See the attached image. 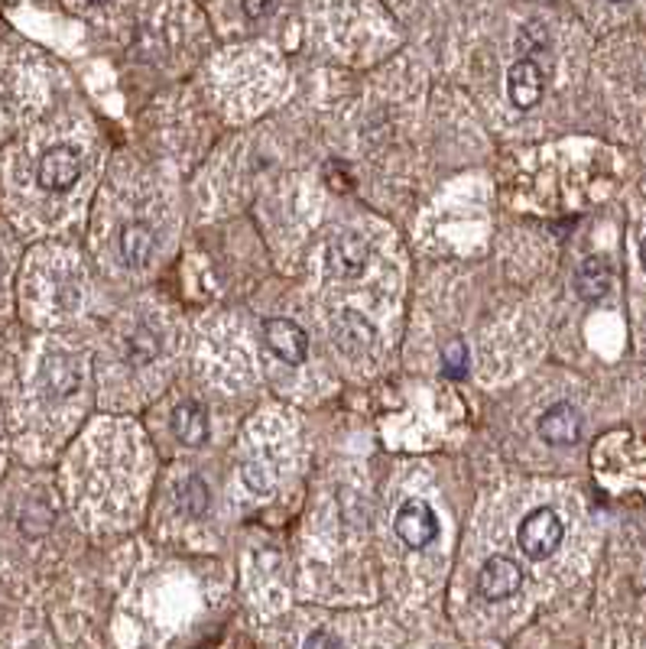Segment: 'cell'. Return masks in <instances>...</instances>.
Instances as JSON below:
<instances>
[{"instance_id":"12","label":"cell","mask_w":646,"mask_h":649,"mask_svg":"<svg viewBox=\"0 0 646 649\" xmlns=\"http://www.w3.org/2000/svg\"><path fill=\"white\" fill-rule=\"evenodd\" d=\"M183 507H186L189 517H202L208 510V488H205V481H198V478L186 481V488H183Z\"/></svg>"},{"instance_id":"18","label":"cell","mask_w":646,"mask_h":649,"mask_svg":"<svg viewBox=\"0 0 646 649\" xmlns=\"http://www.w3.org/2000/svg\"><path fill=\"white\" fill-rule=\"evenodd\" d=\"M91 3H111V0H91Z\"/></svg>"},{"instance_id":"10","label":"cell","mask_w":646,"mask_h":649,"mask_svg":"<svg viewBox=\"0 0 646 649\" xmlns=\"http://www.w3.org/2000/svg\"><path fill=\"white\" fill-rule=\"evenodd\" d=\"M610 279H614V273L601 257H588L581 267L575 269V289H578L581 299H591V303L608 296Z\"/></svg>"},{"instance_id":"2","label":"cell","mask_w":646,"mask_h":649,"mask_svg":"<svg viewBox=\"0 0 646 649\" xmlns=\"http://www.w3.org/2000/svg\"><path fill=\"white\" fill-rule=\"evenodd\" d=\"M393 530L397 535L407 542V549H425L435 535H439V520L432 513L429 503L422 500H410L397 510V520H393Z\"/></svg>"},{"instance_id":"6","label":"cell","mask_w":646,"mask_h":649,"mask_svg":"<svg viewBox=\"0 0 646 649\" xmlns=\"http://www.w3.org/2000/svg\"><path fill=\"white\" fill-rule=\"evenodd\" d=\"M264 342L266 347H270L280 361H286V364H303L305 351H309L305 332L296 325V322H290V318H266Z\"/></svg>"},{"instance_id":"15","label":"cell","mask_w":646,"mask_h":649,"mask_svg":"<svg viewBox=\"0 0 646 649\" xmlns=\"http://www.w3.org/2000/svg\"><path fill=\"white\" fill-rule=\"evenodd\" d=\"M241 3H244V13H247V17L261 20V17H270V13L276 10L280 0H241Z\"/></svg>"},{"instance_id":"17","label":"cell","mask_w":646,"mask_h":649,"mask_svg":"<svg viewBox=\"0 0 646 649\" xmlns=\"http://www.w3.org/2000/svg\"><path fill=\"white\" fill-rule=\"evenodd\" d=\"M640 264H644V269H646V237H644V244H640Z\"/></svg>"},{"instance_id":"14","label":"cell","mask_w":646,"mask_h":649,"mask_svg":"<svg viewBox=\"0 0 646 649\" xmlns=\"http://www.w3.org/2000/svg\"><path fill=\"white\" fill-rule=\"evenodd\" d=\"M244 481H247V488H254V491H270L273 481H276V471H273L270 464H264V461H254V464L244 468Z\"/></svg>"},{"instance_id":"11","label":"cell","mask_w":646,"mask_h":649,"mask_svg":"<svg viewBox=\"0 0 646 649\" xmlns=\"http://www.w3.org/2000/svg\"><path fill=\"white\" fill-rule=\"evenodd\" d=\"M117 250H120V260L127 267H144L153 257V230L147 225H127L120 230Z\"/></svg>"},{"instance_id":"7","label":"cell","mask_w":646,"mask_h":649,"mask_svg":"<svg viewBox=\"0 0 646 649\" xmlns=\"http://www.w3.org/2000/svg\"><path fill=\"white\" fill-rule=\"evenodd\" d=\"M539 439L549 442V445H559V449L575 445V442L581 439V416H578V410L569 406V403L549 406V410L539 416Z\"/></svg>"},{"instance_id":"9","label":"cell","mask_w":646,"mask_h":649,"mask_svg":"<svg viewBox=\"0 0 646 649\" xmlns=\"http://www.w3.org/2000/svg\"><path fill=\"white\" fill-rule=\"evenodd\" d=\"M173 432L183 445L198 449L208 439V416L198 403H179L173 410Z\"/></svg>"},{"instance_id":"8","label":"cell","mask_w":646,"mask_h":649,"mask_svg":"<svg viewBox=\"0 0 646 649\" xmlns=\"http://www.w3.org/2000/svg\"><path fill=\"white\" fill-rule=\"evenodd\" d=\"M325 264L335 276H361L368 264V244L358 234H342L329 244Z\"/></svg>"},{"instance_id":"13","label":"cell","mask_w":646,"mask_h":649,"mask_svg":"<svg viewBox=\"0 0 646 649\" xmlns=\"http://www.w3.org/2000/svg\"><path fill=\"white\" fill-rule=\"evenodd\" d=\"M442 367H446L449 377H461L464 367H468V347L461 342L446 344V351H442Z\"/></svg>"},{"instance_id":"19","label":"cell","mask_w":646,"mask_h":649,"mask_svg":"<svg viewBox=\"0 0 646 649\" xmlns=\"http://www.w3.org/2000/svg\"><path fill=\"white\" fill-rule=\"evenodd\" d=\"M610 3H624V0H610Z\"/></svg>"},{"instance_id":"1","label":"cell","mask_w":646,"mask_h":649,"mask_svg":"<svg viewBox=\"0 0 646 649\" xmlns=\"http://www.w3.org/2000/svg\"><path fill=\"white\" fill-rule=\"evenodd\" d=\"M562 539H566V527H562V517L552 507H536L532 513L523 517V523L517 530V542L532 562L549 559L562 545Z\"/></svg>"},{"instance_id":"5","label":"cell","mask_w":646,"mask_h":649,"mask_svg":"<svg viewBox=\"0 0 646 649\" xmlns=\"http://www.w3.org/2000/svg\"><path fill=\"white\" fill-rule=\"evenodd\" d=\"M542 91H546V76L542 69L532 62V59H520L510 66L507 72V98L517 111H530L542 101Z\"/></svg>"},{"instance_id":"3","label":"cell","mask_w":646,"mask_h":649,"mask_svg":"<svg viewBox=\"0 0 646 649\" xmlns=\"http://www.w3.org/2000/svg\"><path fill=\"white\" fill-rule=\"evenodd\" d=\"M81 176V159L72 147H49L39 159L37 179L46 191H69Z\"/></svg>"},{"instance_id":"16","label":"cell","mask_w":646,"mask_h":649,"mask_svg":"<svg viewBox=\"0 0 646 649\" xmlns=\"http://www.w3.org/2000/svg\"><path fill=\"white\" fill-rule=\"evenodd\" d=\"M305 647H342V640L332 637V633H315V637L305 640Z\"/></svg>"},{"instance_id":"4","label":"cell","mask_w":646,"mask_h":649,"mask_svg":"<svg viewBox=\"0 0 646 649\" xmlns=\"http://www.w3.org/2000/svg\"><path fill=\"white\" fill-rule=\"evenodd\" d=\"M520 584H523V569L507 555L488 559L481 574H478V594L484 601H507L510 594L520 591Z\"/></svg>"}]
</instances>
